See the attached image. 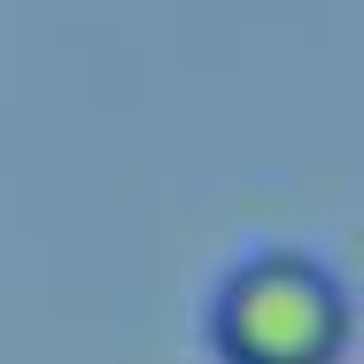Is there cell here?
Here are the masks:
<instances>
[{"mask_svg":"<svg viewBox=\"0 0 364 364\" xmlns=\"http://www.w3.org/2000/svg\"><path fill=\"white\" fill-rule=\"evenodd\" d=\"M349 287L318 264V256H248L240 272H225L210 302V349L218 364H341L349 357Z\"/></svg>","mask_w":364,"mask_h":364,"instance_id":"6da1fadb","label":"cell"}]
</instances>
